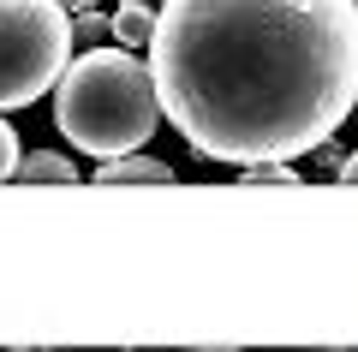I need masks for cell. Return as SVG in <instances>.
Returning a JSON list of instances; mask_svg holds the SVG:
<instances>
[{
    "mask_svg": "<svg viewBox=\"0 0 358 352\" xmlns=\"http://www.w3.org/2000/svg\"><path fill=\"white\" fill-rule=\"evenodd\" d=\"M155 30V6H143V0H120V13L108 18V36L120 42V48H143Z\"/></svg>",
    "mask_w": 358,
    "mask_h": 352,
    "instance_id": "obj_6",
    "label": "cell"
},
{
    "mask_svg": "<svg viewBox=\"0 0 358 352\" xmlns=\"http://www.w3.org/2000/svg\"><path fill=\"white\" fill-rule=\"evenodd\" d=\"M13 179H30V185H72L78 167H72V155H60V150H36V155H18Z\"/></svg>",
    "mask_w": 358,
    "mask_h": 352,
    "instance_id": "obj_5",
    "label": "cell"
},
{
    "mask_svg": "<svg viewBox=\"0 0 358 352\" xmlns=\"http://www.w3.org/2000/svg\"><path fill=\"white\" fill-rule=\"evenodd\" d=\"M310 155H317V162H322V167H329V174H341V162H346V155H341V150H334V143H329V138H322V143H317V150H310Z\"/></svg>",
    "mask_w": 358,
    "mask_h": 352,
    "instance_id": "obj_10",
    "label": "cell"
},
{
    "mask_svg": "<svg viewBox=\"0 0 358 352\" xmlns=\"http://www.w3.org/2000/svg\"><path fill=\"white\" fill-rule=\"evenodd\" d=\"M96 179H102V185H167V179H173V167L155 162V155L126 150V155H108V162L96 167Z\"/></svg>",
    "mask_w": 358,
    "mask_h": 352,
    "instance_id": "obj_4",
    "label": "cell"
},
{
    "mask_svg": "<svg viewBox=\"0 0 358 352\" xmlns=\"http://www.w3.org/2000/svg\"><path fill=\"white\" fill-rule=\"evenodd\" d=\"M72 42H84V48H102V42H108V18L96 13V6H78V18H72Z\"/></svg>",
    "mask_w": 358,
    "mask_h": 352,
    "instance_id": "obj_7",
    "label": "cell"
},
{
    "mask_svg": "<svg viewBox=\"0 0 358 352\" xmlns=\"http://www.w3.org/2000/svg\"><path fill=\"white\" fill-rule=\"evenodd\" d=\"M352 13H358V0H352Z\"/></svg>",
    "mask_w": 358,
    "mask_h": 352,
    "instance_id": "obj_15",
    "label": "cell"
},
{
    "mask_svg": "<svg viewBox=\"0 0 358 352\" xmlns=\"http://www.w3.org/2000/svg\"><path fill=\"white\" fill-rule=\"evenodd\" d=\"M341 179H346V185H358V155H346V162H341Z\"/></svg>",
    "mask_w": 358,
    "mask_h": 352,
    "instance_id": "obj_11",
    "label": "cell"
},
{
    "mask_svg": "<svg viewBox=\"0 0 358 352\" xmlns=\"http://www.w3.org/2000/svg\"><path fill=\"white\" fill-rule=\"evenodd\" d=\"M245 179H257V185H287L293 179V162H251Z\"/></svg>",
    "mask_w": 358,
    "mask_h": 352,
    "instance_id": "obj_9",
    "label": "cell"
},
{
    "mask_svg": "<svg viewBox=\"0 0 358 352\" xmlns=\"http://www.w3.org/2000/svg\"><path fill=\"white\" fill-rule=\"evenodd\" d=\"M60 6H102V0H60Z\"/></svg>",
    "mask_w": 358,
    "mask_h": 352,
    "instance_id": "obj_12",
    "label": "cell"
},
{
    "mask_svg": "<svg viewBox=\"0 0 358 352\" xmlns=\"http://www.w3.org/2000/svg\"><path fill=\"white\" fill-rule=\"evenodd\" d=\"M143 6H162V0H143Z\"/></svg>",
    "mask_w": 358,
    "mask_h": 352,
    "instance_id": "obj_13",
    "label": "cell"
},
{
    "mask_svg": "<svg viewBox=\"0 0 358 352\" xmlns=\"http://www.w3.org/2000/svg\"><path fill=\"white\" fill-rule=\"evenodd\" d=\"M155 120H162V101H155L150 60L126 48L108 54L102 42L96 54L66 60V72L54 78V126L72 150H90L96 162L143 150L155 138Z\"/></svg>",
    "mask_w": 358,
    "mask_h": 352,
    "instance_id": "obj_2",
    "label": "cell"
},
{
    "mask_svg": "<svg viewBox=\"0 0 358 352\" xmlns=\"http://www.w3.org/2000/svg\"><path fill=\"white\" fill-rule=\"evenodd\" d=\"M72 48V13L60 0H0V113L48 96Z\"/></svg>",
    "mask_w": 358,
    "mask_h": 352,
    "instance_id": "obj_3",
    "label": "cell"
},
{
    "mask_svg": "<svg viewBox=\"0 0 358 352\" xmlns=\"http://www.w3.org/2000/svg\"><path fill=\"white\" fill-rule=\"evenodd\" d=\"M143 48L162 120L203 162H299L358 101L352 0H162Z\"/></svg>",
    "mask_w": 358,
    "mask_h": 352,
    "instance_id": "obj_1",
    "label": "cell"
},
{
    "mask_svg": "<svg viewBox=\"0 0 358 352\" xmlns=\"http://www.w3.org/2000/svg\"><path fill=\"white\" fill-rule=\"evenodd\" d=\"M352 120H358V101H352Z\"/></svg>",
    "mask_w": 358,
    "mask_h": 352,
    "instance_id": "obj_14",
    "label": "cell"
},
{
    "mask_svg": "<svg viewBox=\"0 0 358 352\" xmlns=\"http://www.w3.org/2000/svg\"><path fill=\"white\" fill-rule=\"evenodd\" d=\"M18 155H24V143H18V132L6 126V113H0V179H13Z\"/></svg>",
    "mask_w": 358,
    "mask_h": 352,
    "instance_id": "obj_8",
    "label": "cell"
}]
</instances>
